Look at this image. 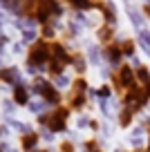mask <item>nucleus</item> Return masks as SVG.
I'll list each match as a JSON object with an SVG mask.
<instances>
[{"label":"nucleus","mask_w":150,"mask_h":152,"mask_svg":"<svg viewBox=\"0 0 150 152\" xmlns=\"http://www.w3.org/2000/svg\"><path fill=\"white\" fill-rule=\"evenodd\" d=\"M38 132H25L23 139H20V148L23 152H36V145H38Z\"/></svg>","instance_id":"obj_7"},{"label":"nucleus","mask_w":150,"mask_h":152,"mask_svg":"<svg viewBox=\"0 0 150 152\" xmlns=\"http://www.w3.org/2000/svg\"><path fill=\"white\" fill-rule=\"evenodd\" d=\"M135 78H137V72L132 69L130 65H123L121 69H119V74H117V85H121V87H135Z\"/></svg>","instance_id":"obj_5"},{"label":"nucleus","mask_w":150,"mask_h":152,"mask_svg":"<svg viewBox=\"0 0 150 152\" xmlns=\"http://www.w3.org/2000/svg\"><path fill=\"white\" fill-rule=\"evenodd\" d=\"M99 96H103V99H110L112 96V87H108V85H103V87H99V92H96Z\"/></svg>","instance_id":"obj_19"},{"label":"nucleus","mask_w":150,"mask_h":152,"mask_svg":"<svg viewBox=\"0 0 150 152\" xmlns=\"http://www.w3.org/2000/svg\"><path fill=\"white\" fill-rule=\"evenodd\" d=\"M88 103V96L85 94H70V107L72 110H83Z\"/></svg>","instance_id":"obj_10"},{"label":"nucleus","mask_w":150,"mask_h":152,"mask_svg":"<svg viewBox=\"0 0 150 152\" xmlns=\"http://www.w3.org/2000/svg\"><path fill=\"white\" fill-rule=\"evenodd\" d=\"M0 81L16 83V69H0Z\"/></svg>","instance_id":"obj_17"},{"label":"nucleus","mask_w":150,"mask_h":152,"mask_svg":"<svg viewBox=\"0 0 150 152\" xmlns=\"http://www.w3.org/2000/svg\"><path fill=\"white\" fill-rule=\"evenodd\" d=\"M14 101L18 105H27L29 103V92H27L25 85H16L14 87Z\"/></svg>","instance_id":"obj_9"},{"label":"nucleus","mask_w":150,"mask_h":152,"mask_svg":"<svg viewBox=\"0 0 150 152\" xmlns=\"http://www.w3.org/2000/svg\"><path fill=\"white\" fill-rule=\"evenodd\" d=\"M130 123H132V112L123 107L121 112H119V125H121V128H130Z\"/></svg>","instance_id":"obj_11"},{"label":"nucleus","mask_w":150,"mask_h":152,"mask_svg":"<svg viewBox=\"0 0 150 152\" xmlns=\"http://www.w3.org/2000/svg\"><path fill=\"white\" fill-rule=\"evenodd\" d=\"M72 65L76 67V72H79V74H83V72H85V61H83V56H81V54H72Z\"/></svg>","instance_id":"obj_16"},{"label":"nucleus","mask_w":150,"mask_h":152,"mask_svg":"<svg viewBox=\"0 0 150 152\" xmlns=\"http://www.w3.org/2000/svg\"><path fill=\"white\" fill-rule=\"evenodd\" d=\"M99 58H101V56H99V49H90V61H94V63H99Z\"/></svg>","instance_id":"obj_20"},{"label":"nucleus","mask_w":150,"mask_h":152,"mask_svg":"<svg viewBox=\"0 0 150 152\" xmlns=\"http://www.w3.org/2000/svg\"><path fill=\"white\" fill-rule=\"evenodd\" d=\"M85 90H88V83H85V78H76L74 83H72V94H85Z\"/></svg>","instance_id":"obj_13"},{"label":"nucleus","mask_w":150,"mask_h":152,"mask_svg":"<svg viewBox=\"0 0 150 152\" xmlns=\"http://www.w3.org/2000/svg\"><path fill=\"white\" fill-rule=\"evenodd\" d=\"M49 58H52V43H47L45 38L36 40V43L29 47L27 54V63L32 67H40V65H49Z\"/></svg>","instance_id":"obj_2"},{"label":"nucleus","mask_w":150,"mask_h":152,"mask_svg":"<svg viewBox=\"0 0 150 152\" xmlns=\"http://www.w3.org/2000/svg\"><path fill=\"white\" fill-rule=\"evenodd\" d=\"M103 58L110 63V65L117 67L119 63H121V58H123V52H121V47H119V45H112V43H110L108 47L103 49Z\"/></svg>","instance_id":"obj_6"},{"label":"nucleus","mask_w":150,"mask_h":152,"mask_svg":"<svg viewBox=\"0 0 150 152\" xmlns=\"http://www.w3.org/2000/svg\"><path fill=\"white\" fill-rule=\"evenodd\" d=\"M67 116H70V110L58 105L52 112L43 114L38 121H40V125H47V130H52V132H63L67 128Z\"/></svg>","instance_id":"obj_3"},{"label":"nucleus","mask_w":150,"mask_h":152,"mask_svg":"<svg viewBox=\"0 0 150 152\" xmlns=\"http://www.w3.org/2000/svg\"><path fill=\"white\" fill-rule=\"evenodd\" d=\"M110 36H112V27H110V25L99 29V38H101V40H110Z\"/></svg>","instance_id":"obj_18"},{"label":"nucleus","mask_w":150,"mask_h":152,"mask_svg":"<svg viewBox=\"0 0 150 152\" xmlns=\"http://www.w3.org/2000/svg\"><path fill=\"white\" fill-rule=\"evenodd\" d=\"M148 134H150V130H148Z\"/></svg>","instance_id":"obj_23"},{"label":"nucleus","mask_w":150,"mask_h":152,"mask_svg":"<svg viewBox=\"0 0 150 152\" xmlns=\"http://www.w3.org/2000/svg\"><path fill=\"white\" fill-rule=\"evenodd\" d=\"M148 152H150V143H148Z\"/></svg>","instance_id":"obj_22"},{"label":"nucleus","mask_w":150,"mask_h":152,"mask_svg":"<svg viewBox=\"0 0 150 152\" xmlns=\"http://www.w3.org/2000/svg\"><path fill=\"white\" fill-rule=\"evenodd\" d=\"M72 63V54L65 49L63 43H54L52 40V58H49V74L61 76L63 69Z\"/></svg>","instance_id":"obj_1"},{"label":"nucleus","mask_w":150,"mask_h":152,"mask_svg":"<svg viewBox=\"0 0 150 152\" xmlns=\"http://www.w3.org/2000/svg\"><path fill=\"white\" fill-rule=\"evenodd\" d=\"M121 52H123V56H128V58H135V43L126 38V40L121 43Z\"/></svg>","instance_id":"obj_15"},{"label":"nucleus","mask_w":150,"mask_h":152,"mask_svg":"<svg viewBox=\"0 0 150 152\" xmlns=\"http://www.w3.org/2000/svg\"><path fill=\"white\" fill-rule=\"evenodd\" d=\"M0 152H2V150H0Z\"/></svg>","instance_id":"obj_24"},{"label":"nucleus","mask_w":150,"mask_h":152,"mask_svg":"<svg viewBox=\"0 0 150 152\" xmlns=\"http://www.w3.org/2000/svg\"><path fill=\"white\" fill-rule=\"evenodd\" d=\"M137 78H139L141 87H143V85H148V83H150V69H148V67H143V65H141V67H137Z\"/></svg>","instance_id":"obj_12"},{"label":"nucleus","mask_w":150,"mask_h":152,"mask_svg":"<svg viewBox=\"0 0 150 152\" xmlns=\"http://www.w3.org/2000/svg\"><path fill=\"white\" fill-rule=\"evenodd\" d=\"M43 152H45V150H43Z\"/></svg>","instance_id":"obj_25"},{"label":"nucleus","mask_w":150,"mask_h":152,"mask_svg":"<svg viewBox=\"0 0 150 152\" xmlns=\"http://www.w3.org/2000/svg\"><path fill=\"white\" fill-rule=\"evenodd\" d=\"M143 132H146V128L143 125H137V128H132L130 130V143H132V148H141L143 145Z\"/></svg>","instance_id":"obj_8"},{"label":"nucleus","mask_w":150,"mask_h":152,"mask_svg":"<svg viewBox=\"0 0 150 152\" xmlns=\"http://www.w3.org/2000/svg\"><path fill=\"white\" fill-rule=\"evenodd\" d=\"M139 43H141V47H143V52L150 54V31H148V29L139 31Z\"/></svg>","instance_id":"obj_14"},{"label":"nucleus","mask_w":150,"mask_h":152,"mask_svg":"<svg viewBox=\"0 0 150 152\" xmlns=\"http://www.w3.org/2000/svg\"><path fill=\"white\" fill-rule=\"evenodd\" d=\"M141 92H143V99H146V101H150V83L141 87Z\"/></svg>","instance_id":"obj_21"},{"label":"nucleus","mask_w":150,"mask_h":152,"mask_svg":"<svg viewBox=\"0 0 150 152\" xmlns=\"http://www.w3.org/2000/svg\"><path fill=\"white\" fill-rule=\"evenodd\" d=\"M34 90H36L49 105H58L61 103V94H58V90L52 85V83L43 81V78H36V81H34Z\"/></svg>","instance_id":"obj_4"}]
</instances>
